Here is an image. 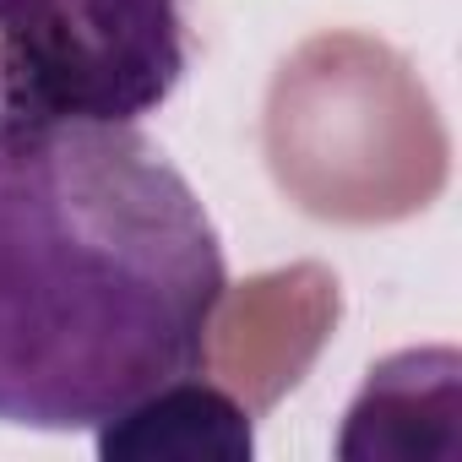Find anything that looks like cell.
<instances>
[{
    "mask_svg": "<svg viewBox=\"0 0 462 462\" xmlns=\"http://www.w3.org/2000/svg\"><path fill=\"white\" fill-rule=\"evenodd\" d=\"M228 256L136 125L0 115V424L71 435L201 375Z\"/></svg>",
    "mask_w": 462,
    "mask_h": 462,
    "instance_id": "cell-1",
    "label": "cell"
},
{
    "mask_svg": "<svg viewBox=\"0 0 462 462\" xmlns=\"http://www.w3.org/2000/svg\"><path fill=\"white\" fill-rule=\"evenodd\" d=\"M190 71L180 0H0V115L136 125Z\"/></svg>",
    "mask_w": 462,
    "mask_h": 462,
    "instance_id": "cell-2",
    "label": "cell"
},
{
    "mask_svg": "<svg viewBox=\"0 0 462 462\" xmlns=\"http://www.w3.org/2000/svg\"><path fill=\"white\" fill-rule=\"evenodd\" d=\"M104 462H245L256 451L251 413L223 386L180 375L93 430Z\"/></svg>",
    "mask_w": 462,
    "mask_h": 462,
    "instance_id": "cell-3",
    "label": "cell"
},
{
    "mask_svg": "<svg viewBox=\"0 0 462 462\" xmlns=\"http://www.w3.org/2000/svg\"><path fill=\"white\" fill-rule=\"evenodd\" d=\"M457 386H462V365L451 348H408L392 354L370 370L365 392L354 397V408L343 413V457H375L397 446V430L408 419H457Z\"/></svg>",
    "mask_w": 462,
    "mask_h": 462,
    "instance_id": "cell-4",
    "label": "cell"
}]
</instances>
